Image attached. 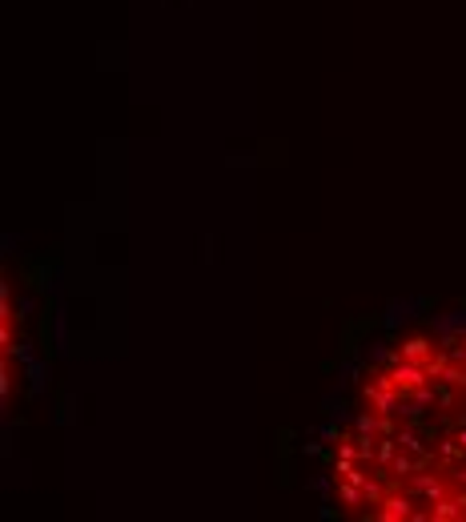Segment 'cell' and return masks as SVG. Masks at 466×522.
Masks as SVG:
<instances>
[{"label": "cell", "mask_w": 466, "mask_h": 522, "mask_svg": "<svg viewBox=\"0 0 466 522\" xmlns=\"http://www.w3.org/2000/svg\"><path fill=\"white\" fill-rule=\"evenodd\" d=\"M410 494L426 498V506H434L438 498H446V486L438 478H430V474H410Z\"/></svg>", "instance_id": "cell-4"}, {"label": "cell", "mask_w": 466, "mask_h": 522, "mask_svg": "<svg viewBox=\"0 0 466 522\" xmlns=\"http://www.w3.org/2000/svg\"><path fill=\"white\" fill-rule=\"evenodd\" d=\"M302 454H309V458H322L326 450H322V442H302Z\"/></svg>", "instance_id": "cell-9"}, {"label": "cell", "mask_w": 466, "mask_h": 522, "mask_svg": "<svg viewBox=\"0 0 466 522\" xmlns=\"http://www.w3.org/2000/svg\"><path fill=\"white\" fill-rule=\"evenodd\" d=\"M0 390H4V398H8V394H13V378H8V370L0 373Z\"/></svg>", "instance_id": "cell-10"}, {"label": "cell", "mask_w": 466, "mask_h": 522, "mask_svg": "<svg viewBox=\"0 0 466 522\" xmlns=\"http://www.w3.org/2000/svg\"><path fill=\"white\" fill-rule=\"evenodd\" d=\"M418 310H422V301H418V298L390 301V306H386V313H382V325H386V330H394V325H402V322H410V318H418Z\"/></svg>", "instance_id": "cell-3"}, {"label": "cell", "mask_w": 466, "mask_h": 522, "mask_svg": "<svg viewBox=\"0 0 466 522\" xmlns=\"http://www.w3.org/2000/svg\"><path fill=\"white\" fill-rule=\"evenodd\" d=\"M382 510H374V518H386V522H394V518H414L418 510H414V498L410 494H398L394 486H386V494H382V502H378Z\"/></svg>", "instance_id": "cell-2"}, {"label": "cell", "mask_w": 466, "mask_h": 522, "mask_svg": "<svg viewBox=\"0 0 466 522\" xmlns=\"http://www.w3.org/2000/svg\"><path fill=\"white\" fill-rule=\"evenodd\" d=\"M45 361H28V373H33V394H45Z\"/></svg>", "instance_id": "cell-7"}, {"label": "cell", "mask_w": 466, "mask_h": 522, "mask_svg": "<svg viewBox=\"0 0 466 522\" xmlns=\"http://www.w3.org/2000/svg\"><path fill=\"white\" fill-rule=\"evenodd\" d=\"M454 442H458V450H462V454H466V426H462V430H458V438H454Z\"/></svg>", "instance_id": "cell-11"}, {"label": "cell", "mask_w": 466, "mask_h": 522, "mask_svg": "<svg viewBox=\"0 0 466 522\" xmlns=\"http://www.w3.org/2000/svg\"><path fill=\"white\" fill-rule=\"evenodd\" d=\"M386 373H390V382L402 390L406 398H410L414 390H422V385H426V378H430L426 361H410V358H402V354H398L390 366H386Z\"/></svg>", "instance_id": "cell-1"}, {"label": "cell", "mask_w": 466, "mask_h": 522, "mask_svg": "<svg viewBox=\"0 0 466 522\" xmlns=\"http://www.w3.org/2000/svg\"><path fill=\"white\" fill-rule=\"evenodd\" d=\"M394 438H398V446H402L406 454H418V458L426 454V450H422V442H418V430H414V426H410V430H402V434H394Z\"/></svg>", "instance_id": "cell-6"}, {"label": "cell", "mask_w": 466, "mask_h": 522, "mask_svg": "<svg viewBox=\"0 0 466 522\" xmlns=\"http://www.w3.org/2000/svg\"><path fill=\"white\" fill-rule=\"evenodd\" d=\"M338 482L334 474H318V478H306V490H318V494H330V486Z\"/></svg>", "instance_id": "cell-8"}, {"label": "cell", "mask_w": 466, "mask_h": 522, "mask_svg": "<svg viewBox=\"0 0 466 522\" xmlns=\"http://www.w3.org/2000/svg\"><path fill=\"white\" fill-rule=\"evenodd\" d=\"M430 342L426 337H410V342H402V349H398V354H402V358H410V361H430Z\"/></svg>", "instance_id": "cell-5"}]
</instances>
